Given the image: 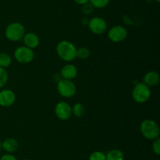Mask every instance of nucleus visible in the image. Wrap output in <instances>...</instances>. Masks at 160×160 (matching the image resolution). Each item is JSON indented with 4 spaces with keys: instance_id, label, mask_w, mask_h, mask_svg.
<instances>
[{
    "instance_id": "nucleus-1",
    "label": "nucleus",
    "mask_w": 160,
    "mask_h": 160,
    "mask_svg": "<svg viewBox=\"0 0 160 160\" xmlns=\"http://www.w3.org/2000/svg\"><path fill=\"white\" fill-rule=\"evenodd\" d=\"M77 50L78 49L71 42L67 40L59 42L56 46L58 56L68 62L73 61L77 57Z\"/></svg>"
},
{
    "instance_id": "nucleus-2",
    "label": "nucleus",
    "mask_w": 160,
    "mask_h": 160,
    "mask_svg": "<svg viewBox=\"0 0 160 160\" xmlns=\"http://www.w3.org/2000/svg\"><path fill=\"white\" fill-rule=\"evenodd\" d=\"M141 133L144 137L148 140H153L159 137L160 130L159 125L152 119H145L142 122L140 126Z\"/></svg>"
},
{
    "instance_id": "nucleus-3",
    "label": "nucleus",
    "mask_w": 160,
    "mask_h": 160,
    "mask_svg": "<svg viewBox=\"0 0 160 160\" xmlns=\"http://www.w3.org/2000/svg\"><path fill=\"white\" fill-rule=\"evenodd\" d=\"M25 35V28L22 24L19 22H13L11 23L6 27L5 31V35L12 42H17L23 39Z\"/></svg>"
},
{
    "instance_id": "nucleus-4",
    "label": "nucleus",
    "mask_w": 160,
    "mask_h": 160,
    "mask_svg": "<svg viewBox=\"0 0 160 160\" xmlns=\"http://www.w3.org/2000/svg\"><path fill=\"white\" fill-rule=\"evenodd\" d=\"M133 99L138 103H145L151 97V90L149 86L144 83H140L136 85L132 91Z\"/></svg>"
},
{
    "instance_id": "nucleus-5",
    "label": "nucleus",
    "mask_w": 160,
    "mask_h": 160,
    "mask_svg": "<svg viewBox=\"0 0 160 160\" xmlns=\"http://www.w3.org/2000/svg\"><path fill=\"white\" fill-rule=\"evenodd\" d=\"M57 90L62 97L69 98L76 93V86L71 80L62 78L57 83Z\"/></svg>"
},
{
    "instance_id": "nucleus-6",
    "label": "nucleus",
    "mask_w": 160,
    "mask_h": 160,
    "mask_svg": "<svg viewBox=\"0 0 160 160\" xmlns=\"http://www.w3.org/2000/svg\"><path fill=\"white\" fill-rule=\"evenodd\" d=\"M14 57L20 64H28L34 60V50L25 45L19 46L14 51Z\"/></svg>"
},
{
    "instance_id": "nucleus-7",
    "label": "nucleus",
    "mask_w": 160,
    "mask_h": 160,
    "mask_svg": "<svg viewBox=\"0 0 160 160\" xmlns=\"http://www.w3.org/2000/svg\"><path fill=\"white\" fill-rule=\"evenodd\" d=\"M55 113L58 119L60 120H68L72 115V108L67 102L60 101L56 105Z\"/></svg>"
},
{
    "instance_id": "nucleus-8",
    "label": "nucleus",
    "mask_w": 160,
    "mask_h": 160,
    "mask_svg": "<svg viewBox=\"0 0 160 160\" xmlns=\"http://www.w3.org/2000/svg\"><path fill=\"white\" fill-rule=\"evenodd\" d=\"M88 28L92 32L97 35H101L107 29V24L106 20L102 17H95L89 20Z\"/></svg>"
},
{
    "instance_id": "nucleus-9",
    "label": "nucleus",
    "mask_w": 160,
    "mask_h": 160,
    "mask_svg": "<svg viewBox=\"0 0 160 160\" xmlns=\"http://www.w3.org/2000/svg\"><path fill=\"white\" fill-rule=\"evenodd\" d=\"M108 36L109 39L114 42H123L128 36V31L124 27L121 25H117L112 27L109 30Z\"/></svg>"
},
{
    "instance_id": "nucleus-10",
    "label": "nucleus",
    "mask_w": 160,
    "mask_h": 160,
    "mask_svg": "<svg viewBox=\"0 0 160 160\" xmlns=\"http://www.w3.org/2000/svg\"><path fill=\"white\" fill-rule=\"evenodd\" d=\"M16 101V95L11 89H2L0 91V106L9 107Z\"/></svg>"
},
{
    "instance_id": "nucleus-11",
    "label": "nucleus",
    "mask_w": 160,
    "mask_h": 160,
    "mask_svg": "<svg viewBox=\"0 0 160 160\" xmlns=\"http://www.w3.org/2000/svg\"><path fill=\"white\" fill-rule=\"evenodd\" d=\"M23 38L25 46L28 47L31 50H34L36 47H38V45H39V42H40L38 36L33 32L27 33L23 35Z\"/></svg>"
},
{
    "instance_id": "nucleus-12",
    "label": "nucleus",
    "mask_w": 160,
    "mask_h": 160,
    "mask_svg": "<svg viewBox=\"0 0 160 160\" xmlns=\"http://www.w3.org/2000/svg\"><path fill=\"white\" fill-rule=\"evenodd\" d=\"M61 75L65 79H73L78 75V68L73 64H67L61 69Z\"/></svg>"
},
{
    "instance_id": "nucleus-13",
    "label": "nucleus",
    "mask_w": 160,
    "mask_h": 160,
    "mask_svg": "<svg viewBox=\"0 0 160 160\" xmlns=\"http://www.w3.org/2000/svg\"><path fill=\"white\" fill-rule=\"evenodd\" d=\"M144 83L148 86H155L159 83V75L158 72L151 71L147 72L143 78Z\"/></svg>"
},
{
    "instance_id": "nucleus-14",
    "label": "nucleus",
    "mask_w": 160,
    "mask_h": 160,
    "mask_svg": "<svg viewBox=\"0 0 160 160\" xmlns=\"http://www.w3.org/2000/svg\"><path fill=\"white\" fill-rule=\"evenodd\" d=\"M18 141L13 138H7L2 142V148L8 153L15 152L18 149Z\"/></svg>"
},
{
    "instance_id": "nucleus-15",
    "label": "nucleus",
    "mask_w": 160,
    "mask_h": 160,
    "mask_svg": "<svg viewBox=\"0 0 160 160\" xmlns=\"http://www.w3.org/2000/svg\"><path fill=\"white\" fill-rule=\"evenodd\" d=\"M124 155L119 149H112L106 155V160H123Z\"/></svg>"
},
{
    "instance_id": "nucleus-16",
    "label": "nucleus",
    "mask_w": 160,
    "mask_h": 160,
    "mask_svg": "<svg viewBox=\"0 0 160 160\" xmlns=\"http://www.w3.org/2000/svg\"><path fill=\"white\" fill-rule=\"evenodd\" d=\"M72 114L77 118H81L85 114V108L81 103H76L72 108Z\"/></svg>"
},
{
    "instance_id": "nucleus-17",
    "label": "nucleus",
    "mask_w": 160,
    "mask_h": 160,
    "mask_svg": "<svg viewBox=\"0 0 160 160\" xmlns=\"http://www.w3.org/2000/svg\"><path fill=\"white\" fill-rule=\"evenodd\" d=\"M12 64V58L8 53H0V67L6 68Z\"/></svg>"
},
{
    "instance_id": "nucleus-18",
    "label": "nucleus",
    "mask_w": 160,
    "mask_h": 160,
    "mask_svg": "<svg viewBox=\"0 0 160 160\" xmlns=\"http://www.w3.org/2000/svg\"><path fill=\"white\" fill-rule=\"evenodd\" d=\"M89 2L93 7L102 9L109 5L110 0H89Z\"/></svg>"
},
{
    "instance_id": "nucleus-19",
    "label": "nucleus",
    "mask_w": 160,
    "mask_h": 160,
    "mask_svg": "<svg viewBox=\"0 0 160 160\" xmlns=\"http://www.w3.org/2000/svg\"><path fill=\"white\" fill-rule=\"evenodd\" d=\"M90 56V50L87 47H81L77 50V57L81 59H87Z\"/></svg>"
},
{
    "instance_id": "nucleus-20",
    "label": "nucleus",
    "mask_w": 160,
    "mask_h": 160,
    "mask_svg": "<svg viewBox=\"0 0 160 160\" xmlns=\"http://www.w3.org/2000/svg\"><path fill=\"white\" fill-rule=\"evenodd\" d=\"M8 81V72L6 68L0 67V88L3 87Z\"/></svg>"
},
{
    "instance_id": "nucleus-21",
    "label": "nucleus",
    "mask_w": 160,
    "mask_h": 160,
    "mask_svg": "<svg viewBox=\"0 0 160 160\" xmlns=\"http://www.w3.org/2000/svg\"><path fill=\"white\" fill-rule=\"evenodd\" d=\"M88 160H106V154L99 151H96L89 155Z\"/></svg>"
},
{
    "instance_id": "nucleus-22",
    "label": "nucleus",
    "mask_w": 160,
    "mask_h": 160,
    "mask_svg": "<svg viewBox=\"0 0 160 160\" xmlns=\"http://www.w3.org/2000/svg\"><path fill=\"white\" fill-rule=\"evenodd\" d=\"M152 151L156 155H160V139H159V137L153 140Z\"/></svg>"
},
{
    "instance_id": "nucleus-23",
    "label": "nucleus",
    "mask_w": 160,
    "mask_h": 160,
    "mask_svg": "<svg viewBox=\"0 0 160 160\" xmlns=\"http://www.w3.org/2000/svg\"><path fill=\"white\" fill-rule=\"evenodd\" d=\"M93 6L90 4V3H87L85 5H83L82 10L83 13L85 14H90L93 11Z\"/></svg>"
},
{
    "instance_id": "nucleus-24",
    "label": "nucleus",
    "mask_w": 160,
    "mask_h": 160,
    "mask_svg": "<svg viewBox=\"0 0 160 160\" xmlns=\"http://www.w3.org/2000/svg\"><path fill=\"white\" fill-rule=\"evenodd\" d=\"M0 160H18L13 155L10 153L5 154L0 158Z\"/></svg>"
},
{
    "instance_id": "nucleus-25",
    "label": "nucleus",
    "mask_w": 160,
    "mask_h": 160,
    "mask_svg": "<svg viewBox=\"0 0 160 160\" xmlns=\"http://www.w3.org/2000/svg\"><path fill=\"white\" fill-rule=\"evenodd\" d=\"M75 3L78 5H85L89 3V0H74Z\"/></svg>"
},
{
    "instance_id": "nucleus-26",
    "label": "nucleus",
    "mask_w": 160,
    "mask_h": 160,
    "mask_svg": "<svg viewBox=\"0 0 160 160\" xmlns=\"http://www.w3.org/2000/svg\"><path fill=\"white\" fill-rule=\"evenodd\" d=\"M1 148H2V141H0V150H1Z\"/></svg>"
},
{
    "instance_id": "nucleus-27",
    "label": "nucleus",
    "mask_w": 160,
    "mask_h": 160,
    "mask_svg": "<svg viewBox=\"0 0 160 160\" xmlns=\"http://www.w3.org/2000/svg\"><path fill=\"white\" fill-rule=\"evenodd\" d=\"M155 1H156V2H157V3H159V2H160V0H155Z\"/></svg>"
},
{
    "instance_id": "nucleus-28",
    "label": "nucleus",
    "mask_w": 160,
    "mask_h": 160,
    "mask_svg": "<svg viewBox=\"0 0 160 160\" xmlns=\"http://www.w3.org/2000/svg\"><path fill=\"white\" fill-rule=\"evenodd\" d=\"M23 160H30V159H28V158H25V159H23Z\"/></svg>"
}]
</instances>
